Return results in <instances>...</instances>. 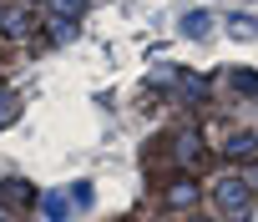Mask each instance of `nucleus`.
<instances>
[{"label":"nucleus","instance_id":"obj_9","mask_svg":"<svg viewBox=\"0 0 258 222\" xmlns=\"http://www.w3.org/2000/svg\"><path fill=\"white\" fill-rule=\"evenodd\" d=\"M228 31H233V36H258V16H233Z\"/></svg>","mask_w":258,"mask_h":222},{"label":"nucleus","instance_id":"obj_1","mask_svg":"<svg viewBox=\"0 0 258 222\" xmlns=\"http://www.w3.org/2000/svg\"><path fill=\"white\" fill-rule=\"evenodd\" d=\"M213 192H218V202H223V212H243V207H248V197H253V192H248V182H243L238 172H223Z\"/></svg>","mask_w":258,"mask_h":222},{"label":"nucleus","instance_id":"obj_13","mask_svg":"<svg viewBox=\"0 0 258 222\" xmlns=\"http://www.w3.org/2000/svg\"><path fill=\"white\" fill-rule=\"evenodd\" d=\"M187 222H208V217H187Z\"/></svg>","mask_w":258,"mask_h":222},{"label":"nucleus","instance_id":"obj_12","mask_svg":"<svg viewBox=\"0 0 258 222\" xmlns=\"http://www.w3.org/2000/svg\"><path fill=\"white\" fill-rule=\"evenodd\" d=\"M243 182H248V192H258V167H248V172H243Z\"/></svg>","mask_w":258,"mask_h":222},{"label":"nucleus","instance_id":"obj_8","mask_svg":"<svg viewBox=\"0 0 258 222\" xmlns=\"http://www.w3.org/2000/svg\"><path fill=\"white\" fill-rule=\"evenodd\" d=\"M233 86H238L243 96H258V76H253V71H243V66H233Z\"/></svg>","mask_w":258,"mask_h":222},{"label":"nucleus","instance_id":"obj_4","mask_svg":"<svg viewBox=\"0 0 258 222\" xmlns=\"http://www.w3.org/2000/svg\"><path fill=\"white\" fill-rule=\"evenodd\" d=\"M213 26H218L213 11H187V16H182V31H187V36H213Z\"/></svg>","mask_w":258,"mask_h":222},{"label":"nucleus","instance_id":"obj_7","mask_svg":"<svg viewBox=\"0 0 258 222\" xmlns=\"http://www.w3.org/2000/svg\"><path fill=\"white\" fill-rule=\"evenodd\" d=\"M46 6H51V16H61V21H71V26H76V16L86 11V0H46Z\"/></svg>","mask_w":258,"mask_h":222},{"label":"nucleus","instance_id":"obj_2","mask_svg":"<svg viewBox=\"0 0 258 222\" xmlns=\"http://www.w3.org/2000/svg\"><path fill=\"white\" fill-rule=\"evenodd\" d=\"M0 31L16 36V41H26L31 36V11L26 6H6V11H0Z\"/></svg>","mask_w":258,"mask_h":222},{"label":"nucleus","instance_id":"obj_11","mask_svg":"<svg viewBox=\"0 0 258 222\" xmlns=\"http://www.w3.org/2000/svg\"><path fill=\"white\" fill-rule=\"evenodd\" d=\"M41 212H46V217H56V222H61V217H66V197H46V202H41Z\"/></svg>","mask_w":258,"mask_h":222},{"label":"nucleus","instance_id":"obj_10","mask_svg":"<svg viewBox=\"0 0 258 222\" xmlns=\"http://www.w3.org/2000/svg\"><path fill=\"white\" fill-rule=\"evenodd\" d=\"M46 26H51V36H56V41H66V36H76V26H71V21H61V16H51Z\"/></svg>","mask_w":258,"mask_h":222},{"label":"nucleus","instance_id":"obj_3","mask_svg":"<svg viewBox=\"0 0 258 222\" xmlns=\"http://www.w3.org/2000/svg\"><path fill=\"white\" fill-rule=\"evenodd\" d=\"M198 197H203V192H198L192 177H177V182L167 187V207H177V212H182V207H198Z\"/></svg>","mask_w":258,"mask_h":222},{"label":"nucleus","instance_id":"obj_5","mask_svg":"<svg viewBox=\"0 0 258 222\" xmlns=\"http://www.w3.org/2000/svg\"><path fill=\"white\" fill-rule=\"evenodd\" d=\"M198 157H203V137H198V132H182V137H177V162L192 167Z\"/></svg>","mask_w":258,"mask_h":222},{"label":"nucleus","instance_id":"obj_6","mask_svg":"<svg viewBox=\"0 0 258 222\" xmlns=\"http://www.w3.org/2000/svg\"><path fill=\"white\" fill-rule=\"evenodd\" d=\"M228 157H258V132H233L228 137Z\"/></svg>","mask_w":258,"mask_h":222}]
</instances>
